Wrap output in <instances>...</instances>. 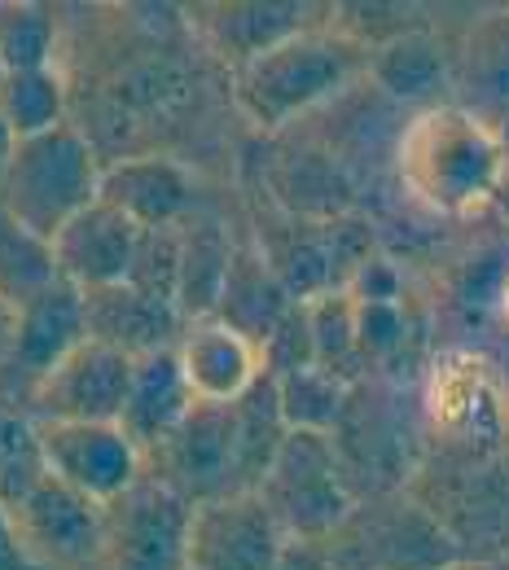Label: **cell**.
Listing matches in <instances>:
<instances>
[{"mask_svg": "<svg viewBox=\"0 0 509 570\" xmlns=\"http://www.w3.org/2000/svg\"><path fill=\"white\" fill-rule=\"evenodd\" d=\"M404 189L439 215H470L488 207L506 180L501 132L466 106H427L400 137Z\"/></svg>", "mask_w": 509, "mask_h": 570, "instance_id": "cell-1", "label": "cell"}, {"mask_svg": "<svg viewBox=\"0 0 509 570\" xmlns=\"http://www.w3.org/2000/svg\"><path fill=\"white\" fill-rule=\"evenodd\" d=\"M364 67H369V53L356 40H348L339 27L316 22L282 40L277 49L251 58L246 67H237L233 101L260 132H277L298 115L316 110L321 101L339 97Z\"/></svg>", "mask_w": 509, "mask_h": 570, "instance_id": "cell-2", "label": "cell"}, {"mask_svg": "<svg viewBox=\"0 0 509 570\" xmlns=\"http://www.w3.org/2000/svg\"><path fill=\"white\" fill-rule=\"evenodd\" d=\"M97 180L101 163L92 141L75 124H62L53 132L13 141L0 180V212L53 242L67 219L97 203Z\"/></svg>", "mask_w": 509, "mask_h": 570, "instance_id": "cell-3", "label": "cell"}, {"mask_svg": "<svg viewBox=\"0 0 509 570\" xmlns=\"http://www.w3.org/2000/svg\"><path fill=\"white\" fill-rule=\"evenodd\" d=\"M255 497L264 500V509L273 513L286 540H312V544H325L356 509L334 434H307V430H286Z\"/></svg>", "mask_w": 509, "mask_h": 570, "instance_id": "cell-4", "label": "cell"}, {"mask_svg": "<svg viewBox=\"0 0 509 570\" xmlns=\"http://www.w3.org/2000/svg\"><path fill=\"white\" fill-rule=\"evenodd\" d=\"M325 549L334 570H435L457 553L452 531L413 500H382L369 509L356 504Z\"/></svg>", "mask_w": 509, "mask_h": 570, "instance_id": "cell-5", "label": "cell"}, {"mask_svg": "<svg viewBox=\"0 0 509 570\" xmlns=\"http://www.w3.org/2000/svg\"><path fill=\"white\" fill-rule=\"evenodd\" d=\"M13 535L40 570H101L106 504L79 497L58 479H40L9 509Z\"/></svg>", "mask_w": 509, "mask_h": 570, "instance_id": "cell-6", "label": "cell"}, {"mask_svg": "<svg viewBox=\"0 0 509 570\" xmlns=\"http://www.w3.org/2000/svg\"><path fill=\"white\" fill-rule=\"evenodd\" d=\"M45 474L79 497L115 504L146 474L141 448L115 422H36Z\"/></svg>", "mask_w": 509, "mask_h": 570, "instance_id": "cell-7", "label": "cell"}, {"mask_svg": "<svg viewBox=\"0 0 509 570\" xmlns=\"http://www.w3.org/2000/svg\"><path fill=\"white\" fill-rule=\"evenodd\" d=\"M427 417L452 452L488 461L509 434V404L488 360L474 352H448L439 360L427 386Z\"/></svg>", "mask_w": 509, "mask_h": 570, "instance_id": "cell-8", "label": "cell"}, {"mask_svg": "<svg viewBox=\"0 0 509 570\" xmlns=\"http://www.w3.org/2000/svg\"><path fill=\"white\" fill-rule=\"evenodd\" d=\"M189 500H180L154 474H141L133 492L106 504V553L101 570H185Z\"/></svg>", "mask_w": 509, "mask_h": 570, "instance_id": "cell-9", "label": "cell"}, {"mask_svg": "<svg viewBox=\"0 0 509 570\" xmlns=\"http://www.w3.org/2000/svg\"><path fill=\"white\" fill-rule=\"evenodd\" d=\"M133 382V356L84 338L71 356H62L45 377L31 382V422H115L124 413Z\"/></svg>", "mask_w": 509, "mask_h": 570, "instance_id": "cell-10", "label": "cell"}, {"mask_svg": "<svg viewBox=\"0 0 509 570\" xmlns=\"http://www.w3.org/2000/svg\"><path fill=\"white\" fill-rule=\"evenodd\" d=\"M149 456H158V465H163V474H154V479L167 483L189 504L242 497L228 404H194L185 413V422L167 434V443Z\"/></svg>", "mask_w": 509, "mask_h": 570, "instance_id": "cell-11", "label": "cell"}, {"mask_svg": "<svg viewBox=\"0 0 509 570\" xmlns=\"http://www.w3.org/2000/svg\"><path fill=\"white\" fill-rule=\"evenodd\" d=\"M286 535L255 492L189 509L185 570H268Z\"/></svg>", "mask_w": 509, "mask_h": 570, "instance_id": "cell-12", "label": "cell"}, {"mask_svg": "<svg viewBox=\"0 0 509 570\" xmlns=\"http://www.w3.org/2000/svg\"><path fill=\"white\" fill-rule=\"evenodd\" d=\"M137 242H141V228L97 198L92 207H84L53 233L58 277L84 294L106 289V285H124L128 268H133V255H137Z\"/></svg>", "mask_w": 509, "mask_h": 570, "instance_id": "cell-13", "label": "cell"}, {"mask_svg": "<svg viewBox=\"0 0 509 570\" xmlns=\"http://www.w3.org/2000/svg\"><path fill=\"white\" fill-rule=\"evenodd\" d=\"M97 198L133 219L137 228H172L189 219L194 176L167 154H133L101 167Z\"/></svg>", "mask_w": 509, "mask_h": 570, "instance_id": "cell-14", "label": "cell"}, {"mask_svg": "<svg viewBox=\"0 0 509 570\" xmlns=\"http://www.w3.org/2000/svg\"><path fill=\"white\" fill-rule=\"evenodd\" d=\"M172 352H176V364H180V373L189 382V395L198 404H233L264 373L260 347L216 316L189 321Z\"/></svg>", "mask_w": 509, "mask_h": 570, "instance_id": "cell-15", "label": "cell"}, {"mask_svg": "<svg viewBox=\"0 0 509 570\" xmlns=\"http://www.w3.org/2000/svg\"><path fill=\"white\" fill-rule=\"evenodd\" d=\"M84 330H88L92 343H106V347L137 360L149 356V352H163V347H176L185 321H180L176 307L154 303L141 289L124 282L84 294Z\"/></svg>", "mask_w": 509, "mask_h": 570, "instance_id": "cell-16", "label": "cell"}, {"mask_svg": "<svg viewBox=\"0 0 509 570\" xmlns=\"http://www.w3.org/2000/svg\"><path fill=\"white\" fill-rule=\"evenodd\" d=\"M88 338L84 330V294L67 282H53L45 294H36L27 307L9 316V360L13 368L36 382L45 377L62 356Z\"/></svg>", "mask_w": 509, "mask_h": 570, "instance_id": "cell-17", "label": "cell"}, {"mask_svg": "<svg viewBox=\"0 0 509 570\" xmlns=\"http://www.w3.org/2000/svg\"><path fill=\"white\" fill-rule=\"evenodd\" d=\"M198 400L189 395V382L176 364V352H149L133 360V382H128V400L119 413V430L141 448V456L158 452L167 443V434L185 422V413Z\"/></svg>", "mask_w": 509, "mask_h": 570, "instance_id": "cell-18", "label": "cell"}, {"mask_svg": "<svg viewBox=\"0 0 509 570\" xmlns=\"http://www.w3.org/2000/svg\"><path fill=\"white\" fill-rule=\"evenodd\" d=\"M307 27H316L312 4H264V0L260 4H212L203 18L212 49L224 62H233V71Z\"/></svg>", "mask_w": 509, "mask_h": 570, "instance_id": "cell-19", "label": "cell"}, {"mask_svg": "<svg viewBox=\"0 0 509 570\" xmlns=\"http://www.w3.org/2000/svg\"><path fill=\"white\" fill-rule=\"evenodd\" d=\"M291 294L282 289L277 273L268 268V259L260 250H233L228 277L219 285L216 298V321L233 325L237 334H246L255 347L268 338V330L291 312Z\"/></svg>", "mask_w": 509, "mask_h": 570, "instance_id": "cell-20", "label": "cell"}, {"mask_svg": "<svg viewBox=\"0 0 509 570\" xmlns=\"http://www.w3.org/2000/svg\"><path fill=\"white\" fill-rule=\"evenodd\" d=\"M233 264V242L212 219H180V282H176V312L180 321H203L216 312L219 285Z\"/></svg>", "mask_w": 509, "mask_h": 570, "instance_id": "cell-21", "label": "cell"}, {"mask_svg": "<svg viewBox=\"0 0 509 570\" xmlns=\"http://www.w3.org/2000/svg\"><path fill=\"white\" fill-rule=\"evenodd\" d=\"M228 413H233V448H237V483H242V492H255L286 439L273 377L260 373L255 386L228 404Z\"/></svg>", "mask_w": 509, "mask_h": 570, "instance_id": "cell-22", "label": "cell"}, {"mask_svg": "<svg viewBox=\"0 0 509 570\" xmlns=\"http://www.w3.org/2000/svg\"><path fill=\"white\" fill-rule=\"evenodd\" d=\"M0 124L13 132V141L53 132L67 124V79L58 67H31V71H4L0 79Z\"/></svg>", "mask_w": 509, "mask_h": 570, "instance_id": "cell-23", "label": "cell"}, {"mask_svg": "<svg viewBox=\"0 0 509 570\" xmlns=\"http://www.w3.org/2000/svg\"><path fill=\"white\" fill-rule=\"evenodd\" d=\"M273 391H277V409H282V422L286 430H307V434H334L348 404H352V382L316 368V364H303L291 368L282 377H273Z\"/></svg>", "mask_w": 509, "mask_h": 570, "instance_id": "cell-24", "label": "cell"}, {"mask_svg": "<svg viewBox=\"0 0 509 570\" xmlns=\"http://www.w3.org/2000/svg\"><path fill=\"white\" fill-rule=\"evenodd\" d=\"M53 282H62L53 264V242L0 212V303L9 307V316Z\"/></svg>", "mask_w": 509, "mask_h": 570, "instance_id": "cell-25", "label": "cell"}, {"mask_svg": "<svg viewBox=\"0 0 509 570\" xmlns=\"http://www.w3.org/2000/svg\"><path fill=\"white\" fill-rule=\"evenodd\" d=\"M369 71L373 79L400 97V101H427L443 83L448 62H443V49L439 40H431L427 31H409V36H395L391 45L373 49L369 53Z\"/></svg>", "mask_w": 509, "mask_h": 570, "instance_id": "cell-26", "label": "cell"}, {"mask_svg": "<svg viewBox=\"0 0 509 570\" xmlns=\"http://www.w3.org/2000/svg\"><path fill=\"white\" fill-rule=\"evenodd\" d=\"M303 312H307V334H312V364L356 386L364 360L356 347V307H352L348 289L307 298Z\"/></svg>", "mask_w": 509, "mask_h": 570, "instance_id": "cell-27", "label": "cell"}, {"mask_svg": "<svg viewBox=\"0 0 509 570\" xmlns=\"http://www.w3.org/2000/svg\"><path fill=\"white\" fill-rule=\"evenodd\" d=\"M58 22L45 4H0V62L4 71L53 67Z\"/></svg>", "mask_w": 509, "mask_h": 570, "instance_id": "cell-28", "label": "cell"}, {"mask_svg": "<svg viewBox=\"0 0 509 570\" xmlns=\"http://www.w3.org/2000/svg\"><path fill=\"white\" fill-rule=\"evenodd\" d=\"M40 479H45V461H40L36 422L18 413H0V509L9 513Z\"/></svg>", "mask_w": 509, "mask_h": 570, "instance_id": "cell-29", "label": "cell"}, {"mask_svg": "<svg viewBox=\"0 0 509 570\" xmlns=\"http://www.w3.org/2000/svg\"><path fill=\"white\" fill-rule=\"evenodd\" d=\"M176 282H180V224L172 228H141L128 285L141 289L154 303L176 307Z\"/></svg>", "mask_w": 509, "mask_h": 570, "instance_id": "cell-30", "label": "cell"}, {"mask_svg": "<svg viewBox=\"0 0 509 570\" xmlns=\"http://www.w3.org/2000/svg\"><path fill=\"white\" fill-rule=\"evenodd\" d=\"M466 83L483 101H509V13H492L474 27L466 49Z\"/></svg>", "mask_w": 509, "mask_h": 570, "instance_id": "cell-31", "label": "cell"}, {"mask_svg": "<svg viewBox=\"0 0 509 570\" xmlns=\"http://www.w3.org/2000/svg\"><path fill=\"white\" fill-rule=\"evenodd\" d=\"M356 347H361L364 364H386L404 347L409 338V316H404V303L391 298V303H356Z\"/></svg>", "mask_w": 509, "mask_h": 570, "instance_id": "cell-32", "label": "cell"}, {"mask_svg": "<svg viewBox=\"0 0 509 570\" xmlns=\"http://www.w3.org/2000/svg\"><path fill=\"white\" fill-rule=\"evenodd\" d=\"M268 570H334V558L325 544H312V540H286L277 562Z\"/></svg>", "mask_w": 509, "mask_h": 570, "instance_id": "cell-33", "label": "cell"}, {"mask_svg": "<svg viewBox=\"0 0 509 570\" xmlns=\"http://www.w3.org/2000/svg\"><path fill=\"white\" fill-rule=\"evenodd\" d=\"M0 570H40L31 558H27V549L18 544L13 522H9V513H4V509H0Z\"/></svg>", "mask_w": 509, "mask_h": 570, "instance_id": "cell-34", "label": "cell"}, {"mask_svg": "<svg viewBox=\"0 0 509 570\" xmlns=\"http://www.w3.org/2000/svg\"><path fill=\"white\" fill-rule=\"evenodd\" d=\"M9 154H13V132L0 124V180H4V167H9Z\"/></svg>", "mask_w": 509, "mask_h": 570, "instance_id": "cell-35", "label": "cell"}, {"mask_svg": "<svg viewBox=\"0 0 509 570\" xmlns=\"http://www.w3.org/2000/svg\"><path fill=\"white\" fill-rule=\"evenodd\" d=\"M497 303H501V316H506V325H509V277H506V285H501V298H497Z\"/></svg>", "mask_w": 509, "mask_h": 570, "instance_id": "cell-36", "label": "cell"}, {"mask_svg": "<svg viewBox=\"0 0 509 570\" xmlns=\"http://www.w3.org/2000/svg\"><path fill=\"white\" fill-rule=\"evenodd\" d=\"M466 570H509L506 558H497V562H483V567H466Z\"/></svg>", "mask_w": 509, "mask_h": 570, "instance_id": "cell-37", "label": "cell"}, {"mask_svg": "<svg viewBox=\"0 0 509 570\" xmlns=\"http://www.w3.org/2000/svg\"><path fill=\"white\" fill-rule=\"evenodd\" d=\"M435 570H466L461 562H448V567H435Z\"/></svg>", "mask_w": 509, "mask_h": 570, "instance_id": "cell-38", "label": "cell"}, {"mask_svg": "<svg viewBox=\"0 0 509 570\" xmlns=\"http://www.w3.org/2000/svg\"><path fill=\"white\" fill-rule=\"evenodd\" d=\"M0 79H4V62H0Z\"/></svg>", "mask_w": 509, "mask_h": 570, "instance_id": "cell-39", "label": "cell"}, {"mask_svg": "<svg viewBox=\"0 0 509 570\" xmlns=\"http://www.w3.org/2000/svg\"><path fill=\"white\" fill-rule=\"evenodd\" d=\"M506 562H509V553H506Z\"/></svg>", "mask_w": 509, "mask_h": 570, "instance_id": "cell-40", "label": "cell"}]
</instances>
